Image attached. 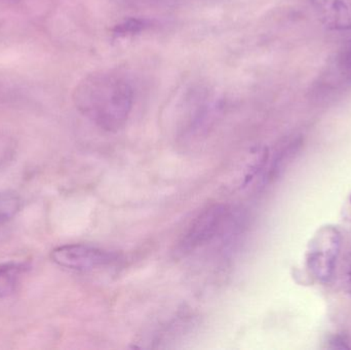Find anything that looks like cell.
I'll list each match as a JSON object with an SVG mask.
<instances>
[{"instance_id":"6da1fadb","label":"cell","mask_w":351,"mask_h":350,"mask_svg":"<svg viewBox=\"0 0 351 350\" xmlns=\"http://www.w3.org/2000/svg\"><path fill=\"white\" fill-rule=\"evenodd\" d=\"M78 110L100 129L117 132L125 127L134 104L131 84L112 72H95L73 92Z\"/></svg>"},{"instance_id":"7a4b0ae2","label":"cell","mask_w":351,"mask_h":350,"mask_svg":"<svg viewBox=\"0 0 351 350\" xmlns=\"http://www.w3.org/2000/svg\"><path fill=\"white\" fill-rule=\"evenodd\" d=\"M239 217L227 205H215L195 218L176 247V254L183 257L210 244L213 240L239 226Z\"/></svg>"},{"instance_id":"3957f363","label":"cell","mask_w":351,"mask_h":350,"mask_svg":"<svg viewBox=\"0 0 351 350\" xmlns=\"http://www.w3.org/2000/svg\"><path fill=\"white\" fill-rule=\"evenodd\" d=\"M342 247V236L336 226H322L307 245L305 266L315 281L327 284L333 279Z\"/></svg>"},{"instance_id":"277c9868","label":"cell","mask_w":351,"mask_h":350,"mask_svg":"<svg viewBox=\"0 0 351 350\" xmlns=\"http://www.w3.org/2000/svg\"><path fill=\"white\" fill-rule=\"evenodd\" d=\"M51 259L58 266L70 271H93L114 264L119 256L98 247L72 244L53 249Z\"/></svg>"},{"instance_id":"5b68a950","label":"cell","mask_w":351,"mask_h":350,"mask_svg":"<svg viewBox=\"0 0 351 350\" xmlns=\"http://www.w3.org/2000/svg\"><path fill=\"white\" fill-rule=\"evenodd\" d=\"M322 25L332 31L351 30V0H309Z\"/></svg>"},{"instance_id":"8992f818","label":"cell","mask_w":351,"mask_h":350,"mask_svg":"<svg viewBox=\"0 0 351 350\" xmlns=\"http://www.w3.org/2000/svg\"><path fill=\"white\" fill-rule=\"evenodd\" d=\"M30 266L25 262L8 261L0 263V299L8 297L16 291L23 275Z\"/></svg>"},{"instance_id":"52a82bcc","label":"cell","mask_w":351,"mask_h":350,"mask_svg":"<svg viewBox=\"0 0 351 350\" xmlns=\"http://www.w3.org/2000/svg\"><path fill=\"white\" fill-rule=\"evenodd\" d=\"M22 201L18 193L12 190L1 191L0 192V225L12 219L19 210H20Z\"/></svg>"},{"instance_id":"ba28073f","label":"cell","mask_w":351,"mask_h":350,"mask_svg":"<svg viewBox=\"0 0 351 350\" xmlns=\"http://www.w3.org/2000/svg\"><path fill=\"white\" fill-rule=\"evenodd\" d=\"M335 65L340 75L351 80V41L338 53Z\"/></svg>"},{"instance_id":"9c48e42d","label":"cell","mask_w":351,"mask_h":350,"mask_svg":"<svg viewBox=\"0 0 351 350\" xmlns=\"http://www.w3.org/2000/svg\"><path fill=\"white\" fill-rule=\"evenodd\" d=\"M16 140L5 133H0V166L5 164L16 153Z\"/></svg>"},{"instance_id":"30bf717a","label":"cell","mask_w":351,"mask_h":350,"mask_svg":"<svg viewBox=\"0 0 351 350\" xmlns=\"http://www.w3.org/2000/svg\"><path fill=\"white\" fill-rule=\"evenodd\" d=\"M148 27L147 22L138 18H132L123 24L117 25L114 29V34L117 36H125V35L134 34L140 32Z\"/></svg>"},{"instance_id":"8fae6325","label":"cell","mask_w":351,"mask_h":350,"mask_svg":"<svg viewBox=\"0 0 351 350\" xmlns=\"http://www.w3.org/2000/svg\"><path fill=\"white\" fill-rule=\"evenodd\" d=\"M341 216L346 221L351 222V192L346 197L341 210Z\"/></svg>"},{"instance_id":"7c38bea8","label":"cell","mask_w":351,"mask_h":350,"mask_svg":"<svg viewBox=\"0 0 351 350\" xmlns=\"http://www.w3.org/2000/svg\"><path fill=\"white\" fill-rule=\"evenodd\" d=\"M346 284H348L350 291L351 292V255L348 257V263H346Z\"/></svg>"}]
</instances>
